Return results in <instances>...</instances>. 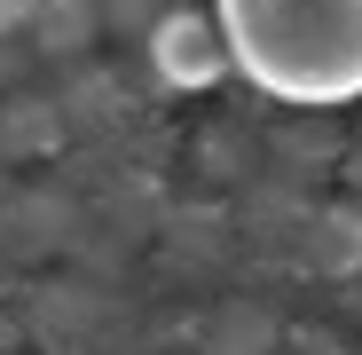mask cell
<instances>
[{
	"instance_id": "6da1fadb",
	"label": "cell",
	"mask_w": 362,
	"mask_h": 355,
	"mask_svg": "<svg viewBox=\"0 0 362 355\" xmlns=\"http://www.w3.org/2000/svg\"><path fill=\"white\" fill-rule=\"evenodd\" d=\"M228 64L260 95L339 111L362 95V0H213Z\"/></svg>"
}]
</instances>
